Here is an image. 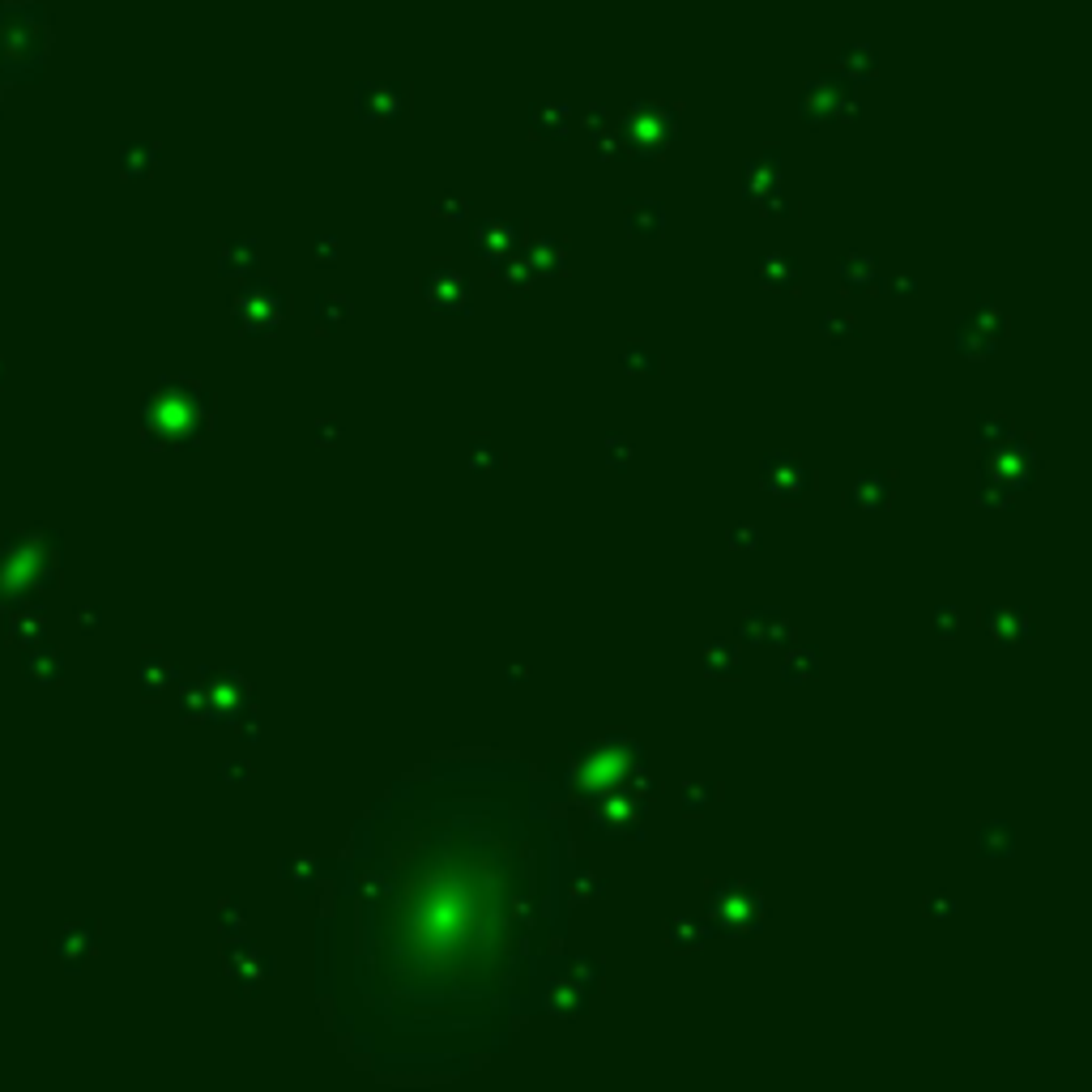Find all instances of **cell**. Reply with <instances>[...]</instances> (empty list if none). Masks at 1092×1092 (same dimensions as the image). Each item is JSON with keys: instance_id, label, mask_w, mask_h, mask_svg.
<instances>
[{"instance_id": "obj_42", "label": "cell", "mask_w": 1092, "mask_h": 1092, "mask_svg": "<svg viewBox=\"0 0 1092 1092\" xmlns=\"http://www.w3.org/2000/svg\"><path fill=\"white\" fill-rule=\"evenodd\" d=\"M533 125H538L542 133H551V137H564V129H568V112H564V107L538 112V116H533Z\"/></svg>"}, {"instance_id": "obj_19", "label": "cell", "mask_w": 1092, "mask_h": 1092, "mask_svg": "<svg viewBox=\"0 0 1092 1092\" xmlns=\"http://www.w3.org/2000/svg\"><path fill=\"white\" fill-rule=\"evenodd\" d=\"M226 964H231V973L243 981V991H257V986L270 977V960H265L261 952L252 943H239V947H231V956H226Z\"/></svg>"}, {"instance_id": "obj_29", "label": "cell", "mask_w": 1092, "mask_h": 1092, "mask_svg": "<svg viewBox=\"0 0 1092 1092\" xmlns=\"http://www.w3.org/2000/svg\"><path fill=\"white\" fill-rule=\"evenodd\" d=\"M819 338L823 342H854L858 338L854 312H845V307H828V312L819 316Z\"/></svg>"}, {"instance_id": "obj_9", "label": "cell", "mask_w": 1092, "mask_h": 1092, "mask_svg": "<svg viewBox=\"0 0 1092 1092\" xmlns=\"http://www.w3.org/2000/svg\"><path fill=\"white\" fill-rule=\"evenodd\" d=\"M521 248H525V226L517 218H483L474 226V252H479L496 274L512 257H521Z\"/></svg>"}, {"instance_id": "obj_22", "label": "cell", "mask_w": 1092, "mask_h": 1092, "mask_svg": "<svg viewBox=\"0 0 1092 1092\" xmlns=\"http://www.w3.org/2000/svg\"><path fill=\"white\" fill-rule=\"evenodd\" d=\"M781 158L777 154H765L759 162H747V179H743V193L759 205V201H769L777 193V184H781Z\"/></svg>"}, {"instance_id": "obj_13", "label": "cell", "mask_w": 1092, "mask_h": 1092, "mask_svg": "<svg viewBox=\"0 0 1092 1092\" xmlns=\"http://www.w3.org/2000/svg\"><path fill=\"white\" fill-rule=\"evenodd\" d=\"M892 474H879V469H867V474H858L854 487L845 491V504L858 508V512H883L892 504Z\"/></svg>"}, {"instance_id": "obj_47", "label": "cell", "mask_w": 1092, "mask_h": 1092, "mask_svg": "<svg viewBox=\"0 0 1092 1092\" xmlns=\"http://www.w3.org/2000/svg\"><path fill=\"white\" fill-rule=\"evenodd\" d=\"M342 436V423H334V419H320L316 423V444H334Z\"/></svg>"}, {"instance_id": "obj_7", "label": "cell", "mask_w": 1092, "mask_h": 1092, "mask_svg": "<svg viewBox=\"0 0 1092 1092\" xmlns=\"http://www.w3.org/2000/svg\"><path fill=\"white\" fill-rule=\"evenodd\" d=\"M286 312H291V299L270 282L248 286V291L239 295V303H235V320L248 329V334H274V329H282Z\"/></svg>"}, {"instance_id": "obj_37", "label": "cell", "mask_w": 1092, "mask_h": 1092, "mask_svg": "<svg viewBox=\"0 0 1092 1092\" xmlns=\"http://www.w3.org/2000/svg\"><path fill=\"white\" fill-rule=\"evenodd\" d=\"M726 542L734 551H759V547H765V529L751 525V521H738V525L726 529Z\"/></svg>"}, {"instance_id": "obj_40", "label": "cell", "mask_w": 1092, "mask_h": 1092, "mask_svg": "<svg viewBox=\"0 0 1092 1092\" xmlns=\"http://www.w3.org/2000/svg\"><path fill=\"white\" fill-rule=\"evenodd\" d=\"M222 270H226V274H235V270H239V274H252V270H257V243H243V248H235L231 257L222 261Z\"/></svg>"}, {"instance_id": "obj_6", "label": "cell", "mask_w": 1092, "mask_h": 1092, "mask_svg": "<svg viewBox=\"0 0 1092 1092\" xmlns=\"http://www.w3.org/2000/svg\"><path fill=\"white\" fill-rule=\"evenodd\" d=\"M624 137H628L632 154L657 158V154H662L670 141H674V112L653 107V102H641L636 112H628V120H624Z\"/></svg>"}, {"instance_id": "obj_20", "label": "cell", "mask_w": 1092, "mask_h": 1092, "mask_svg": "<svg viewBox=\"0 0 1092 1092\" xmlns=\"http://www.w3.org/2000/svg\"><path fill=\"white\" fill-rule=\"evenodd\" d=\"M461 926V900L457 896H436L423 909V931L436 939H452V931Z\"/></svg>"}, {"instance_id": "obj_27", "label": "cell", "mask_w": 1092, "mask_h": 1092, "mask_svg": "<svg viewBox=\"0 0 1092 1092\" xmlns=\"http://www.w3.org/2000/svg\"><path fill=\"white\" fill-rule=\"evenodd\" d=\"M713 935V922H700V918H670L666 922V939L674 947H705Z\"/></svg>"}, {"instance_id": "obj_26", "label": "cell", "mask_w": 1092, "mask_h": 1092, "mask_svg": "<svg viewBox=\"0 0 1092 1092\" xmlns=\"http://www.w3.org/2000/svg\"><path fill=\"white\" fill-rule=\"evenodd\" d=\"M312 316H316L320 334H338V329L355 316V303H350L346 295H320L316 307H312Z\"/></svg>"}, {"instance_id": "obj_43", "label": "cell", "mask_w": 1092, "mask_h": 1092, "mask_svg": "<svg viewBox=\"0 0 1092 1092\" xmlns=\"http://www.w3.org/2000/svg\"><path fill=\"white\" fill-rule=\"evenodd\" d=\"M922 909L931 914V918H952V914L960 909V904H956V896H947V892H935V896H926V904H922Z\"/></svg>"}, {"instance_id": "obj_14", "label": "cell", "mask_w": 1092, "mask_h": 1092, "mask_svg": "<svg viewBox=\"0 0 1092 1092\" xmlns=\"http://www.w3.org/2000/svg\"><path fill=\"white\" fill-rule=\"evenodd\" d=\"M585 1007H589V991H585V986H576L572 977L555 981L551 991H547V1012L555 1020H581Z\"/></svg>"}, {"instance_id": "obj_35", "label": "cell", "mask_w": 1092, "mask_h": 1092, "mask_svg": "<svg viewBox=\"0 0 1092 1092\" xmlns=\"http://www.w3.org/2000/svg\"><path fill=\"white\" fill-rule=\"evenodd\" d=\"M602 973H606V968H602V960H597V956H576V960H572V981H576V986H585L589 995L597 991V986H602Z\"/></svg>"}, {"instance_id": "obj_17", "label": "cell", "mask_w": 1092, "mask_h": 1092, "mask_svg": "<svg viewBox=\"0 0 1092 1092\" xmlns=\"http://www.w3.org/2000/svg\"><path fill=\"white\" fill-rule=\"evenodd\" d=\"M836 274H841V286H845V291H854V295H867V291H875V286H879V265H875L867 252L841 257Z\"/></svg>"}, {"instance_id": "obj_4", "label": "cell", "mask_w": 1092, "mask_h": 1092, "mask_svg": "<svg viewBox=\"0 0 1092 1092\" xmlns=\"http://www.w3.org/2000/svg\"><path fill=\"white\" fill-rule=\"evenodd\" d=\"M759 487H765L773 500L798 504V500H807V496H811L815 474H811L807 461L798 457V452H769L765 465H759Z\"/></svg>"}, {"instance_id": "obj_11", "label": "cell", "mask_w": 1092, "mask_h": 1092, "mask_svg": "<svg viewBox=\"0 0 1092 1092\" xmlns=\"http://www.w3.org/2000/svg\"><path fill=\"white\" fill-rule=\"evenodd\" d=\"M738 641L751 645V649H781L794 641V624L786 610H773V606H759V610H747L738 620Z\"/></svg>"}, {"instance_id": "obj_16", "label": "cell", "mask_w": 1092, "mask_h": 1092, "mask_svg": "<svg viewBox=\"0 0 1092 1092\" xmlns=\"http://www.w3.org/2000/svg\"><path fill=\"white\" fill-rule=\"evenodd\" d=\"M525 261L533 265V274L538 278H564V270H568V257H564V243L555 239V235H542V239H533V243H525Z\"/></svg>"}, {"instance_id": "obj_31", "label": "cell", "mask_w": 1092, "mask_h": 1092, "mask_svg": "<svg viewBox=\"0 0 1092 1092\" xmlns=\"http://www.w3.org/2000/svg\"><path fill=\"white\" fill-rule=\"evenodd\" d=\"M469 469H479V474H500V469H504V452H500V444H496V440H487V436L469 440Z\"/></svg>"}, {"instance_id": "obj_46", "label": "cell", "mask_w": 1092, "mask_h": 1092, "mask_svg": "<svg viewBox=\"0 0 1092 1092\" xmlns=\"http://www.w3.org/2000/svg\"><path fill=\"white\" fill-rule=\"evenodd\" d=\"M338 261H342L338 239H334V235H320V243H316V265H338Z\"/></svg>"}, {"instance_id": "obj_18", "label": "cell", "mask_w": 1092, "mask_h": 1092, "mask_svg": "<svg viewBox=\"0 0 1092 1092\" xmlns=\"http://www.w3.org/2000/svg\"><path fill=\"white\" fill-rule=\"evenodd\" d=\"M624 226H628L632 235H641V239H657V235L666 231V210H662V201H628Z\"/></svg>"}, {"instance_id": "obj_39", "label": "cell", "mask_w": 1092, "mask_h": 1092, "mask_svg": "<svg viewBox=\"0 0 1092 1092\" xmlns=\"http://www.w3.org/2000/svg\"><path fill=\"white\" fill-rule=\"evenodd\" d=\"M606 465L610 469H628L632 465V440L624 436V431H610L606 436Z\"/></svg>"}, {"instance_id": "obj_30", "label": "cell", "mask_w": 1092, "mask_h": 1092, "mask_svg": "<svg viewBox=\"0 0 1092 1092\" xmlns=\"http://www.w3.org/2000/svg\"><path fill=\"white\" fill-rule=\"evenodd\" d=\"M1016 500V491L1007 487V483H999L995 474H986V469H977V504L981 508H991V512H1003L1007 504Z\"/></svg>"}, {"instance_id": "obj_10", "label": "cell", "mask_w": 1092, "mask_h": 1092, "mask_svg": "<svg viewBox=\"0 0 1092 1092\" xmlns=\"http://www.w3.org/2000/svg\"><path fill=\"white\" fill-rule=\"evenodd\" d=\"M423 299H427L431 312H440V316H469L474 312L469 307V286L452 265H436V270L423 278Z\"/></svg>"}, {"instance_id": "obj_5", "label": "cell", "mask_w": 1092, "mask_h": 1092, "mask_svg": "<svg viewBox=\"0 0 1092 1092\" xmlns=\"http://www.w3.org/2000/svg\"><path fill=\"white\" fill-rule=\"evenodd\" d=\"M1007 338V316L999 312V303H977L960 324H956V350L964 359H991L999 342Z\"/></svg>"}, {"instance_id": "obj_38", "label": "cell", "mask_w": 1092, "mask_h": 1092, "mask_svg": "<svg viewBox=\"0 0 1092 1092\" xmlns=\"http://www.w3.org/2000/svg\"><path fill=\"white\" fill-rule=\"evenodd\" d=\"M282 875L291 879L299 892H307V888L316 883V862H307V858H286V862H282Z\"/></svg>"}, {"instance_id": "obj_44", "label": "cell", "mask_w": 1092, "mask_h": 1092, "mask_svg": "<svg viewBox=\"0 0 1092 1092\" xmlns=\"http://www.w3.org/2000/svg\"><path fill=\"white\" fill-rule=\"evenodd\" d=\"M431 214H440V218H452V222L469 218V210H465V201H461V197H440L436 205H431Z\"/></svg>"}, {"instance_id": "obj_32", "label": "cell", "mask_w": 1092, "mask_h": 1092, "mask_svg": "<svg viewBox=\"0 0 1092 1092\" xmlns=\"http://www.w3.org/2000/svg\"><path fill=\"white\" fill-rule=\"evenodd\" d=\"M500 278H504V286H508L512 295H525L529 286L538 282V274H533V265L525 261V252H521V257H512V261L504 265V270H500Z\"/></svg>"}, {"instance_id": "obj_3", "label": "cell", "mask_w": 1092, "mask_h": 1092, "mask_svg": "<svg viewBox=\"0 0 1092 1092\" xmlns=\"http://www.w3.org/2000/svg\"><path fill=\"white\" fill-rule=\"evenodd\" d=\"M1037 452H1033V444H1028L1024 436H1007L1003 444H995V448H981V469L986 474H995L999 483H1007L1020 496L1024 487H1033V479H1037Z\"/></svg>"}, {"instance_id": "obj_25", "label": "cell", "mask_w": 1092, "mask_h": 1092, "mask_svg": "<svg viewBox=\"0 0 1092 1092\" xmlns=\"http://www.w3.org/2000/svg\"><path fill=\"white\" fill-rule=\"evenodd\" d=\"M815 670H819V649H811V645L786 649V662H781V678H786L790 687L811 683V674H815Z\"/></svg>"}, {"instance_id": "obj_23", "label": "cell", "mask_w": 1092, "mask_h": 1092, "mask_svg": "<svg viewBox=\"0 0 1092 1092\" xmlns=\"http://www.w3.org/2000/svg\"><path fill=\"white\" fill-rule=\"evenodd\" d=\"M977 850L986 858H1012L1016 854V828L1003 819H986L977 828Z\"/></svg>"}, {"instance_id": "obj_2", "label": "cell", "mask_w": 1092, "mask_h": 1092, "mask_svg": "<svg viewBox=\"0 0 1092 1092\" xmlns=\"http://www.w3.org/2000/svg\"><path fill=\"white\" fill-rule=\"evenodd\" d=\"M765 892L759 883H717L709 892V922L721 935H755L765 926Z\"/></svg>"}, {"instance_id": "obj_24", "label": "cell", "mask_w": 1092, "mask_h": 1092, "mask_svg": "<svg viewBox=\"0 0 1092 1092\" xmlns=\"http://www.w3.org/2000/svg\"><path fill=\"white\" fill-rule=\"evenodd\" d=\"M738 670H743V649H738L734 641H709L705 645V674L730 678Z\"/></svg>"}, {"instance_id": "obj_45", "label": "cell", "mask_w": 1092, "mask_h": 1092, "mask_svg": "<svg viewBox=\"0 0 1092 1092\" xmlns=\"http://www.w3.org/2000/svg\"><path fill=\"white\" fill-rule=\"evenodd\" d=\"M956 628H960V610L956 606H939L935 610V632L939 636H956Z\"/></svg>"}, {"instance_id": "obj_28", "label": "cell", "mask_w": 1092, "mask_h": 1092, "mask_svg": "<svg viewBox=\"0 0 1092 1092\" xmlns=\"http://www.w3.org/2000/svg\"><path fill=\"white\" fill-rule=\"evenodd\" d=\"M620 367H624L628 376H657V372H662V355L649 350L645 342H628L624 355H620Z\"/></svg>"}, {"instance_id": "obj_12", "label": "cell", "mask_w": 1092, "mask_h": 1092, "mask_svg": "<svg viewBox=\"0 0 1092 1092\" xmlns=\"http://www.w3.org/2000/svg\"><path fill=\"white\" fill-rule=\"evenodd\" d=\"M981 628L995 636L999 645H1028L1033 641V610L1024 606H986Z\"/></svg>"}, {"instance_id": "obj_36", "label": "cell", "mask_w": 1092, "mask_h": 1092, "mask_svg": "<svg viewBox=\"0 0 1092 1092\" xmlns=\"http://www.w3.org/2000/svg\"><path fill=\"white\" fill-rule=\"evenodd\" d=\"M1007 436H1012V423H1007L1003 415H981V419H977V444H981V448H995V444H1003Z\"/></svg>"}, {"instance_id": "obj_41", "label": "cell", "mask_w": 1092, "mask_h": 1092, "mask_svg": "<svg viewBox=\"0 0 1092 1092\" xmlns=\"http://www.w3.org/2000/svg\"><path fill=\"white\" fill-rule=\"evenodd\" d=\"M875 291H879V295H888V299H909V295H918V282H914V278H888V282L879 278Z\"/></svg>"}, {"instance_id": "obj_34", "label": "cell", "mask_w": 1092, "mask_h": 1092, "mask_svg": "<svg viewBox=\"0 0 1092 1092\" xmlns=\"http://www.w3.org/2000/svg\"><path fill=\"white\" fill-rule=\"evenodd\" d=\"M717 781H687L683 786V807L687 811H709L713 802H717Z\"/></svg>"}, {"instance_id": "obj_15", "label": "cell", "mask_w": 1092, "mask_h": 1092, "mask_svg": "<svg viewBox=\"0 0 1092 1092\" xmlns=\"http://www.w3.org/2000/svg\"><path fill=\"white\" fill-rule=\"evenodd\" d=\"M759 286H769V291H798V282H802V265L786 252H769V257H759Z\"/></svg>"}, {"instance_id": "obj_8", "label": "cell", "mask_w": 1092, "mask_h": 1092, "mask_svg": "<svg viewBox=\"0 0 1092 1092\" xmlns=\"http://www.w3.org/2000/svg\"><path fill=\"white\" fill-rule=\"evenodd\" d=\"M585 836H641V798L632 790H614L593 802V819Z\"/></svg>"}, {"instance_id": "obj_1", "label": "cell", "mask_w": 1092, "mask_h": 1092, "mask_svg": "<svg viewBox=\"0 0 1092 1092\" xmlns=\"http://www.w3.org/2000/svg\"><path fill=\"white\" fill-rule=\"evenodd\" d=\"M641 769V747L636 738H624V734H610L602 743L593 747H576V769H572V794L585 798V802H597L614 790H628L632 773Z\"/></svg>"}, {"instance_id": "obj_33", "label": "cell", "mask_w": 1092, "mask_h": 1092, "mask_svg": "<svg viewBox=\"0 0 1092 1092\" xmlns=\"http://www.w3.org/2000/svg\"><path fill=\"white\" fill-rule=\"evenodd\" d=\"M602 892H606V879H602V875L589 871V867L576 871V879H572V900H576V904H589V900H597Z\"/></svg>"}, {"instance_id": "obj_21", "label": "cell", "mask_w": 1092, "mask_h": 1092, "mask_svg": "<svg viewBox=\"0 0 1092 1092\" xmlns=\"http://www.w3.org/2000/svg\"><path fill=\"white\" fill-rule=\"evenodd\" d=\"M402 90L393 86H363L359 90V116L363 120H397L402 116Z\"/></svg>"}]
</instances>
